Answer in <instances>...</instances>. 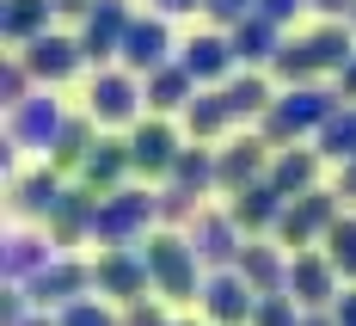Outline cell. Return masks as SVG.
<instances>
[{"instance_id":"2e32d148","label":"cell","mask_w":356,"mask_h":326,"mask_svg":"<svg viewBox=\"0 0 356 326\" xmlns=\"http://www.w3.org/2000/svg\"><path fill=\"white\" fill-rule=\"evenodd\" d=\"M197 253L221 265V258L234 253V228H227V222H203V234H197Z\"/></svg>"},{"instance_id":"277c9868","label":"cell","mask_w":356,"mask_h":326,"mask_svg":"<svg viewBox=\"0 0 356 326\" xmlns=\"http://www.w3.org/2000/svg\"><path fill=\"white\" fill-rule=\"evenodd\" d=\"M117 37H129V31H123V6L105 0V6L92 13V25H86V43H80V49H86V56H111V49H117Z\"/></svg>"},{"instance_id":"ac0fdd59","label":"cell","mask_w":356,"mask_h":326,"mask_svg":"<svg viewBox=\"0 0 356 326\" xmlns=\"http://www.w3.org/2000/svg\"><path fill=\"white\" fill-rule=\"evenodd\" d=\"M234 216H240V222H270V216H277V191H240Z\"/></svg>"},{"instance_id":"30bf717a","label":"cell","mask_w":356,"mask_h":326,"mask_svg":"<svg viewBox=\"0 0 356 326\" xmlns=\"http://www.w3.org/2000/svg\"><path fill=\"white\" fill-rule=\"evenodd\" d=\"M227 56H234V43H221V37H197L191 56H184V74H221V68H227Z\"/></svg>"},{"instance_id":"e0dca14e","label":"cell","mask_w":356,"mask_h":326,"mask_svg":"<svg viewBox=\"0 0 356 326\" xmlns=\"http://www.w3.org/2000/svg\"><path fill=\"white\" fill-rule=\"evenodd\" d=\"M19 136H56V105L49 99H31L19 111Z\"/></svg>"},{"instance_id":"8fae6325","label":"cell","mask_w":356,"mask_h":326,"mask_svg":"<svg viewBox=\"0 0 356 326\" xmlns=\"http://www.w3.org/2000/svg\"><path fill=\"white\" fill-rule=\"evenodd\" d=\"M270 49H283L277 31H270V19H246V25L234 31V56H252V62H258V56H270Z\"/></svg>"},{"instance_id":"836d02e7","label":"cell","mask_w":356,"mask_h":326,"mask_svg":"<svg viewBox=\"0 0 356 326\" xmlns=\"http://www.w3.org/2000/svg\"><path fill=\"white\" fill-rule=\"evenodd\" d=\"M129 326H166V320H160L154 308H136V314H129Z\"/></svg>"},{"instance_id":"7c38bea8","label":"cell","mask_w":356,"mask_h":326,"mask_svg":"<svg viewBox=\"0 0 356 326\" xmlns=\"http://www.w3.org/2000/svg\"><path fill=\"white\" fill-rule=\"evenodd\" d=\"M295 290H301V302H325L332 295V271L320 258H295Z\"/></svg>"},{"instance_id":"44dd1931","label":"cell","mask_w":356,"mask_h":326,"mask_svg":"<svg viewBox=\"0 0 356 326\" xmlns=\"http://www.w3.org/2000/svg\"><path fill=\"white\" fill-rule=\"evenodd\" d=\"M117 173H123V154H117V148H99V154L86 160V179L92 185H111Z\"/></svg>"},{"instance_id":"d6986e66","label":"cell","mask_w":356,"mask_h":326,"mask_svg":"<svg viewBox=\"0 0 356 326\" xmlns=\"http://www.w3.org/2000/svg\"><path fill=\"white\" fill-rule=\"evenodd\" d=\"M307 179H314V154H283V166H277V191H301Z\"/></svg>"},{"instance_id":"5b68a950","label":"cell","mask_w":356,"mask_h":326,"mask_svg":"<svg viewBox=\"0 0 356 326\" xmlns=\"http://www.w3.org/2000/svg\"><path fill=\"white\" fill-rule=\"evenodd\" d=\"M123 56H129V68H154L160 56H166V25H129V37H123Z\"/></svg>"},{"instance_id":"ba28073f","label":"cell","mask_w":356,"mask_h":326,"mask_svg":"<svg viewBox=\"0 0 356 326\" xmlns=\"http://www.w3.org/2000/svg\"><path fill=\"white\" fill-rule=\"evenodd\" d=\"M31 68L49 74V80H62V74L74 68V43H62V37H37L31 43Z\"/></svg>"},{"instance_id":"f35d334b","label":"cell","mask_w":356,"mask_h":326,"mask_svg":"<svg viewBox=\"0 0 356 326\" xmlns=\"http://www.w3.org/2000/svg\"><path fill=\"white\" fill-rule=\"evenodd\" d=\"M56 6H62V13H80V6H86V0H56Z\"/></svg>"},{"instance_id":"603a6c76","label":"cell","mask_w":356,"mask_h":326,"mask_svg":"<svg viewBox=\"0 0 356 326\" xmlns=\"http://www.w3.org/2000/svg\"><path fill=\"white\" fill-rule=\"evenodd\" d=\"M332 258H338L344 271H356V222H338V228H332Z\"/></svg>"},{"instance_id":"ffe728a7","label":"cell","mask_w":356,"mask_h":326,"mask_svg":"<svg viewBox=\"0 0 356 326\" xmlns=\"http://www.w3.org/2000/svg\"><path fill=\"white\" fill-rule=\"evenodd\" d=\"M43 6H49V0H13V6H6V31H13V37L37 31V19H43Z\"/></svg>"},{"instance_id":"e575fe53","label":"cell","mask_w":356,"mask_h":326,"mask_svg":"<svg viewBox=\"0 0 356 326\" xmlns=\"http://www.w3.org/2000/svg\"><path fill=\"white\" fill-rule=\"evenodd\" d=\"M338 326H356V295H344V308H338Z\"/></svg>"},{"instance_id":"f1b7e54d","label":"cell","mask_w":356,"mask_h":326,"mask_svg":"<svg viewBox=\"0 0 356 326\" xmlns=\"http://www.w3.org/2000/svg\"><path fill=\"white\" fill-rule=\"evenodd\" d=\"M184 99V74H160L154 80V105H178Z\"/></svg>"},{"instance_id":"ab89813d","label":"cell","mask_w":356,"mask_h":326,"mask_svg":"<svg viewBox=\"0 0 356 326\" xmlns=\"http://www.w3.org/2000/svg\"><path fill=\"white\" fill-rule=\"evenodd\" d=\"M344 185H350V191H356V166H350V173H344Z\"/></svg>"},{"instance_id":"1f68e13d","label":"cell","mask_w":356,"mask_h":326,"mask_svg":"<svg viewBox=\"0 0 356 326\" xmlns=\"http://www.w3.org/2000/svg\"><path fill=\"white\" fill-rule=\"evenodd\" d=\"M80 148H86V130L68 123V130H62V160H80Z\"/></svg>"},{"instance_id":"9c48e42d","label":"cell","mask_w":356,"mask_h":326,"mask_svg":"<svg viewBox=\"0 0 356 326\" xmlns=\"http://www.w3.org/2000/svg\"><path fill=\"white\" fill-rule=\"evenodd\" d=\"M320 142H325V154H332V160H356V111H332Z\"/></svg>"},{"instance_id":"6da1fadb","label":"cell","mask_w":356,"mask_h":326,"mask_svg":"<svg viewBox=\"0 0 356 326\" xmlns=\"http://www.w3.org/2000/svg\"><path fill=\"white\" fill-rule=\"evenodd\" d=\"M325 117H332V99H325V93H289L283 105L270 111V136H295V130L325 123Z\"/></svg>"},{"instance_id":"7402d4cb","label":"cell","mask_w":356,"mask_h":326,"mask_svg":"<svg viewBox=\"0 0 356 326\" xmlns=\"http://www.w3.org/2000/svg\"><path fill=\"white\" fill-rule=\"evenodd\" d=\"M240 265H246V284H258V290H270V284H277V258H270V253H258V247H252Z\"/></svg>"},{"instance_id":"4fadbf2b","label":"cell","mask_w":356,"mask_h":326,"mask_svg":"<svg viewBox=\"0 0 356 326\" xmlns=\"http://www.w3.org/2000/svg\"><path fill=\"white\" fill-rule=\"evenodd\" d=\"M252 173H258V142H240L227 160H221V185H234V191H246Z\"/></svg>"},{"instance_id":"d6a6232c","label":"cell","mask_w":356,"mask_h":326,"mask_svg":"<svg viewBox=\"0 0 356 326\" xmlns=\"http://www.w3.org/2000/svg\"><path fill=\"white\" fill-rule=\"evenodd\" d=\"M301 0H264V19H283V13H295Z\"/></svg>"},{"instance_id":"3957f363","label":"cell","mask_w":356,"mask_h":326,"mask_svg":"<svg viewBox=\"0 0 356 326\" xmlns=\"http://www.w3.org/2000/svg\"><path fill=\"white\" fill-rule=\"evenodd\" d=\"M136 111V86L123 80V74H105L99 86H92V117H105V123H123Z\"/></svg>"},{"instance_id":"8d00e7d4","label":"cell","mask_w":356,"mask_h":326,"mask_svg":"<svg viewBox=\"0 0 356 326\" xmlns=\"http://www.w3.org/2000/svg\"><path fill=\"white\" fill-rule=\"evenodd\" d=\"M160 6H166V13H191L197 0H160Z\"/></svg>"},{"instance_id":"cb8c5ba5","label":"cell","mask_w":356,"mask_h":326,"mask_svg":"<svg viewBox=\"0 0 356 326\" xmlns=\"http://www.w3.org/2000/svg\"><path fill=\"white\" fill-rule=\"evenodd\" d=\"M221 117H227V99H197L191 105V130H221Z\"/></svg>"},{"instance_id":"9a60e30c","label":"cell","mask_w":356,"mask_h":326,"mask_svg":"<svg viewBox=\"0 0 356 326\" xmlns=\"http://www.w3.org/2000/svg\"><path fill=\"white\" fill-rule=\"evenodd\" d=\"M80 284H86V277H80L74 265H56V271H43V277H37V295H43V302H68Z\"/></svg>"},{"instance_id":"83f0119b","label":"cell","mask_w":356,"mask_h":326,"mask_svg":"<svg viewBox=\"0 0 356 326\" xmlns=\"http://www.w3.org/2000/svg\"><path fill=\"white\" fill-rule=\"evenodd\" d=\"M62 326H111V314H105V308H92V302H74Z\"/></svg>"},{"instance_id":"484cf974","label":"cell","mask_w":356,"mask_h":326,"mask_svg":"<svg viewBox=\"0 0 356 326\" xmlns=\"http://www.w3.org/2000/svg\"><path fill=\"white\" fill-rule=\"evenodd\" d=\"M258 105H264V80H240L227 93V111H258Z\"/></svg>"},{"instance_id":"d4e9b609","label":"cell","mask_w":356,"mask_h":326,"mask_svg":"<svg viewBox=\"0 0 356 326\" xmlns=\"http://www.w3.org/2000/svg\"><path fill=\"white\" fill-rule=\"evenodd\" d=\"M56 197H62V191H56V179H31L19 203H25V210H56Z\"/></svg>"},{"instance_id":"74e56055","label":"cell","mask_w":356,"mask_h":326,"mask_svg":"<svg viewBox=\"0 0 356 326\" xmlns=\"http://www.w3.org/2000/svg\"><path fill=\"white\" fill-rule=\"evenodd\" d=\"M344 93H356V62H350V68H344Z\"/></svg>"},{"instance_id":"5bb4252c","label":"cell","mask_w":356,"mask_h":326,"mask_svg":"<svg viewBox=\"0 0 356 326\" xmlns=\"http://www.w3.org/2000/svg\"><path fill=\"white\" fill-rule=\"evenodd\" d=\"M307 49H314L320 68H350V37H344V31H320Z\"/></svg>"},{"instance_id":"f546056e","label":"cell","mask_w":356,"mask_h":326,"mask_svg":"<svg viewBox=\"0 0 356 326\" xmlns=\"http://www.w3.org/2000/svg\"><path fill=\"white\" fill-rule=\"evenodd\" d=\"M258 326H295V314H289V302H283V295H270V302L258 308Z\"/></svg>"},{"instance_id":"d590c367","label":"cell","mask_w":356,"mask_h":326,"mask_svg":"<svg viewBox=\"0 0 356 326\" xmlns=\"http://www.w3.org/2000/svg\"><path fill=\"white\" fill-rule=\"evenodd\" d=\"M320 13H350V0H314Z\"/></svg>"},{"instance_id":"4316f807","label":"cell","mask_w":356,"mask_h":326,"mask_svg":"<svg viewBox=\"0 0 356 326\" xmlns=\"http://www.w3.org/2000/svg\"><path fill=\"white\" fill-rule=\"evenodd\" d=\"M172 166H178V179H184V185H203V179H209V154H178Z\"/></svg>"},{"instance_id":"8992f818","label":"cell","mask_w":356,"mask_h":326,"mask_svg":"<svg viewBox=\"0 0 356 326\" xmlns=\"http://www.w3.org/2000/svg\"><path fill=\"white\" fill-rule=\"evenodd\" d=\"M129 160L136 166H147V173H160V166H172V136L160 130V123H147V130H136V142H129Z\"/></svg>"},{"instance_id":"60d3db41","label":"cell","mask_w":356,"mask_h":326,"mask_svg":"<svg viewBox=\"0 0 356 326\" xmlns=\"http://www.w3.org/2000/svg\"><path fill=\"white\" fill-rule=\"evenodd\" d=\"M307 326H332V320H307Z\"/></svg>"},{"instance_id":"52a82bcc","label":"cell","mask_w":356,"mask_h":326,"mask_svg":"<svg viewBox=\"0 0 356 326\" xmlns=\"http://www.w3.org/2000/svg\"><path fill=\"white\" fill-rule=\"evenodd\" d=\"M203 295H209V314H215V320H246V314H252L246 284H234V277H215Z\"/></svg>"},{"instance_id":"4dcf8cb0","label":"cell","mask_w":356,"mask_h":326,"mask_svg":"<svg viewBox=\"0 0 356 326\" xmlns=\"http://www.w3.org/2000/svg\"><path fill=\"white\" fill-rule=\"evenodd\" d=\"M209 13H215V19H240V25H246L252 0H209Z\"/></svg>"},{"instance_id":"7a4b0ae2","label":"cell","mask_w":356,"mask_h":326,"mask_svg":"<svg viewBox=\"0 0 356 326\" xmlns=\"http://www.w3.org/2000/svg\"><path fill=\"white\" fill-rule=\"evenodd\" d=\"M147 271H154L172 295L191 290V253H184L178 240H154V247H147Z\"/></svg>"}]
</instances>
